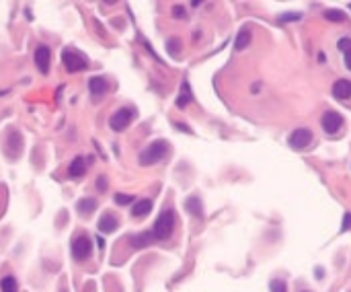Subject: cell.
<instances>
[{
  "mask_svg": "<svg viewBox=\"0 0 351 292\" xmlns=\"http://www.w3.org/2000/svg\"><path fill=\"white\" fill-rule=\"evenodd\" d=\"M168 153H170L168 142H165V140H154L152 144H148V146L142 150V153H140L138 163L142 165V167L156 165V163H160V160H163Z\"/></svg>",
  "mask_w": 351,
  "mask_h": 292,
  "instance_id": "6da1fadb",
  "label": "cell"
},
{
  "mask_svg": "<svg viewBox=\"0 0 351 292\" xmlns=\"http://www.w3.org/2000/svg\"><path fill=\"white\" fill-rule=\"evenodd\" d=\"M173 228H175V212L170 208L163 210V212L158 214L156 223H154V228H152V235L154 239L158 241H165L173 235Z\"/></svg>",
  "mask_w": 351,
  "mask_h": 292,
  "instance_id": "7a4b0ae2",
  "label": "cell"
},
{
  "mask_svg": "<svg viewBox=\"0 0 351 292\" xmlns=\"http://www.w3.org/2000/svg\"><path fill=\"white\" fill-rule=\"evenodd\" d=\"M70 251H72V259H74V261L84 264V261H88V259H91V255H93V243H91V239H88L84 233H78V235L72 239V247H70Z\"/></svg>",
  "mask_w": 351,
  "mask_h": 292,
  "instance_id": "3957f363",
  "label": "cell"
},
{
  "mask_svg": "<svg viewBox=\"0 0 351 292\" xmlns=\"http://www.w3.org/2000/svg\"><path fill=\"white\" fill-rule=\"evenodd\" d=\"M62 62H64V68L72 74L88 68L86 56L80 54V52H74V49H62Z\"/></svg>",
  "mask_w": 351,
  "mask_h": 292,
  "instance_id": "277c9868",
  "label": "cell"
},
{
  "mask_svg": "<svg viewBox=\"0 0 351 292\" xmlns=\"http://www.w3.org/2000/svg\"><path fill=\"white\" fill-rule=\"evenodd\" d=\"M132 119H134V112H132V109H129V107H122V109H117L111 117H109V128H111L113 132H124V130L129 128Z\"/></svg>",
  "mask_w": 351,
  "mask_h": 292,
  "instance_id": "5b68a950",
  "label": "cell"
},
{
  "mask_svg": "<svg viewBox=\"0 0 351 292\" xmlns=\"http://www.w3.org/2000/svg\"><path fill=\"white\" fill-rule=\"evenodd\" d=\"M288 142L294 150H304V148L310 146V142H312V132H310L308 128H298V130H294V132L289 134Z\"/></svg>",
  "mask_w": 351,
  "mask_h": 292,
  "instance_id": "8992f818",
  "label": "cell"
},
{
  "mask_svg": "<svg viewBox=\"0 0 351 292\" xmlns=\"http://www.w3.org/2000/svg\"><path fill=\"white\" fill-rule=\"evenodd\" d=\"M320 126H323V130L327 134H335L341 130V126H343V117H341L337 112H327L323 117H320Z\"/></svg>",
  "mask_w": 351,
  "mask_h": 292,
  "instance_id": "52a82bcc",
  "label": "cell"
},
{
  "mask_svg": "<svg viewBox=\"0 0 351 292\" xmlns=\"http://www.w3.org/2000/svg\"><path fill=\"white\" fill-rule=\"evenodd\" d=\"M35 66L39 68L41 74L49 72V66H52V52H49L47 45H37L35 49Z\"/></svg>",
  "mask_w": 351,
  "mask_h": 292,
  "instance_id": "ba28073f",
  "label": "cell"
},
{
  "mask_svg": "<svg viewBox=\"0 0 351 292\" xmlns=\"http://www.w3.org/2000/svg\"><path fill=\"white\" fill-rule=\"evenodd\" d=\"M88 89H91L93 101H99V99L109 90V83H107L105 76H93L91 80H88Z\"/></svg>",
  "mask_w": 351,
  "mask_h": 292,
  "instance_id": "9c48e42d",
  "label": "cell"
},
{
  "mask_svg": "<svg viewBox=\"0 0 351 292\" xmlns=\"http://www.w3.org/2000/svg\"><path fill=\"white\" fill-rule=\"evenodd\" d=\"M97 226H99V230H101V233L109 235V233H113V230H117V226H119V218H117L113 212H105L101 218H99Z\"/></svg>",
  "mask_w": 351,
  "mask_h": 292,
  "instance_id": "30bf717a",
  "label": "cell"
},
{
  "mask_svg": "<svg viewBox=\"0 0 351 292\" xmlns=\"http://www.w3.org/2000/svg\"><path fill=\"white\" fill-rule=\"evenodd\" d=\"M333 97L335 99H341V101H345V99L351 97V80L347 78H341L333 85Z\"/></svg>",
  "mask_w": 351,
  "mask_h": 292,
  "instance_id": "8fae6325",
  "label": "cell"
},
{
  "mask_svg": "<svg viewBox=\"0 0 351 292\" xmlns=\"http://www.w3.org/2000/svg\"><path fill=\"white\" fill-rule=\"evenodd\" d=\"M97 200L95 198H83V200H78V204H76V212L80 216H91L95 210H97Z\"/></svg>",
  "mask_w": 351,
  "mask_h": 292,
  "instance_id": "7c38bea8",
  "label": "cell"
},
{
  "mask_svg": "<svg viewBox=\"0 0 351 292\" xmlns=\"http://www.w3.org/2000/svg\"><path fill=\"white\" fill-rule=\"evenodd\" d=\"M152 210V200H138L132 204V216L134 218H144Z\"/></svg>",
  "mask_w": 351,
  "mask_h": 292,
  "instance_id": "4fadbf2b",
  "label": "cell"
},
{
  "mask_svg": "<svg viewBox=\"0 0 351 292\" xmlns=\"http://www.w3.org/2000/svg\"><path fill=\"white\" fill-rule=\"evenodd\" d=\"M84 173H86V160H84V157H76L68 167V175L72 179H78V177H83Z\"/></svg>",
  "mask_w": 351,
  "mask_h": 292,
  "instance_id": "5bb4252c",
  "label": "cell"
},
{
  "mask_svg": "<svg viewBox=\"0 0 351 292\" xmlns=\"http://www.w3.org/2000/svg\"><path fill=\"white\" fill-rule=\"evenodd\" d=\"M152 241H154V235H152V230H148V233L132 235V237H129V245L136 247V249H142V247H148Z\"/></svg>",
  "mask_w": 351,
  "mask_h": 292,
  "instance_id": "9a60e30c",
  "label": "cell"
},
{
  "mask_svg": "<svg viewBox=\"0 0 351 292\" xmlns=\"http://www.w3.org/2000/svg\"><path fill=\"white\" fill-rule=\"evenodd\" d=\"M250 39H253V35H250V29H248V27L240 29L238 35H236V39H234V49H236V52H243V49L250 44Z\"/></svg>",
  "mask_w": 351,
  "mask_h": 292,
  "instance_id": "2e32d148",
  "label": "cell"
},
{
  "mask_svg": "<svg viewBox=\"0 0 351 292\" xmlns=\"http://www.w3.org/2000/svg\"><path fill=\"white\" fill-rule=\"evenodd\" d=\"M191 99H193V95H191V87H189V83H183V87H181V95L177 97V107L179 109H185L189 103H191Z\"/></svg>",
  "mask_w": 351,
  "mask_h": 292,
  "instance_id": "e0dca14e",
  "label": "cell"
},
{
  "mask_svg": "<svg viewBox=\"0 0 351 292\" xmlns=\"http://www.w3.org/2000/svg\"><path fill=\"white\" fill-rule=\"evenodd\" d=\"M187 210H189V214H193L195 218H204V204L199 202L197 196H191L187 200Z\"/></svg>",
  "mask_w": 351,
  "mask_h": 292,
  "instance_id": "ac0fdd59",
  "label": "cell"
},
{
  "mask_svg": "<svg viewBox=\"0 0 351 292\" xmlns=\"http://www.w3.org/2000/svg\"><path fill=\"white\" fill-rule=\"evenodd\" d=\"M0 290L2 292H19V282L15 276H4L0 280Z\"/></svg>",
  "mask_w": 351,
  "mask_h": 292,
  "instance_id": "d6986e66",
  "label": "cell"
},
{
  "mask_svg": "<svg viewBox=\"0 0 351 292\" xmlns=\"http://www.w3.org/2000/svg\"><path fill=\"white\" fill-rule=\"evenodd\" d=\"M325 19L327 21H333V23H345L347 15L343 11H325Z\"/></svg>",
  "mask_w": 351,
  "mask_h": 292,
  "instance_id": "ffe728a7",
  "label": "cell"
},
{
  "mask_svg": "<svg viewBox=\"0 0 351 292\" xmlns=\"http://www.w3.org/2000/svg\"><path fill=\"white\" fill-rule=\"evenodd\" d=\"M115 204L119 206H127V204H134L136 202V198L134 196H129V194H115Z\"/></svg>",
  "mask_w": 351,
  "mask_h": 292,
  "instance_id": "44dd1931",
  "label": "cell"
},
{
  "mask_svg": "<svg viewBox=\"0 0 351 292\" xmlns=\"http://www.w3.org/2000/svg\"><path fill=\"white\" fill-rule=\"evenodd\" d=\"M166 49H168V54H170V56H175V58H177L179 52H181V42H179L177 37H173V39H170V42L166 44Z\"/></svg>",
  "mask_w": 351,
  "mask_h": 292,
  "instance_id": "7402d4cb",
  "label": "cell"
},
{
  "mask_svg": "<svg viewBox=\"0 0 351 292\" xmlns=\"http://www.w3.org/2000/svg\"><path fill=\"white\" fill-rule=\"evenodd\" d=\"M269 290L271 292H288V286L284 280H271L269 282Z\"/></svg>",
  "mask_w": 351,
  "mask_h": 292,
  "instance_id": "603a6c76",
  "label": "cell"
},
{
  "mask_svg": "<svg viewBox=\"0 0 351 292\" xmlns=\"http://www.w3.org/2000/svg\"><path fill=\"white\" fill-rule=\"evenodd\" d=\"M337 47L341 49V52L351 54V37H341L339 42H337Z\"/></svg>",
  "mask_w": 351,
  "mask_h": 292,
  "instance_id": "cb8c5ba5",
  "label": "cell"
},
{
  "mask_svg": "<svg viewBox=\"0 0 351 292\" xmlns=\"http://www.w3.org/2000/svg\"><path fill=\"white\" fill-rule=\"evenodd\" d=\"M300 17H302L300 13H286V15L279 17V21H286V23L288 21H300Z\"/></svg>",
  "mask_w": 351,
  "mask_h": 292,
  "instance_id": "d4e9b609",
  "label": "cell"
},
{
  "mask_svg": "<svg viewBox=\"0 0 351 292\" xmlns=\"http://www.w3.org/2000/svg\"><path fill=\"white\" fill-rule=\"evenodd\" d=\"M95 185H97L99 191H105V189H107V177H105V175H99L97 181H95Z\"/></svg>",
  "mask_w": 351,
  "mask_h": 292,
  "instance_id": "484cf974",
  "label": "cell"
},
{
  "mask_svg": "<svg viewBox=\"0 0 351 292\" xmlns=\"http://www.w3.org/2000/svg\"><path fill=\"white\" fill-rule=\"evenodd\" d=\"M349 226H351V212H347L345 216H343V226H341V230H349Z\"/></svg>",
  "mask_w": 351,
  "mask_h": 292,
  "instance_id": "4316f807",
  "label": "cell"
},
{
  "mask_svg": "<svg viewBox=\"0 0 351 292\" xmlns=\"http://www.w3.org/2000/svg\"><path fill=\"white\" fill-rule=\"evenodd\" d=\"M173 15H175V17H185V11H183V6H181V4H177V6L173 8Z\"/></svg>",
  "mask_w": 351,
  "mask_h": 292,
  "instance_id": "83f0119b",
  "label": "cell"
},
{
  "mask_svg": "<svg viewBox=\"0 0 351 292\" xmlns=\"http://www.w3.org/2000/svg\"><path fill=\"white\" fill-rule=\"evenodd\" d=\"M175 128H177V130H181V132H187V134H193V132H191V128H189V126H183V124H175Z\"/></svg>",
  "mask_w": 351,
  "mask_h": 292,
  "instance_id": "f1b7e54d",
  "label": "cell"
},
{
  "mask_svg": "<svg viewBox=\"0 0 351 292\" xmlns=\"http://www.w3.org/2000/svg\"><path fill=\"white\" fill-rule=\"evenodd\" d=\"M345 66L351 70V54H345Z\"/></svg>",
  "mask_w": 351,
  "mask_h": 292,
  "instance_id": "f546056e",
  "label": "cell"
},
{
  "mask_svg": "<svg viewBox=\"0 0 351 292\" xmlns=\"http://www.w3.org/2000/svg\"><path fill=\"white\" fill-rule=\"evenodd\" d=\"M304 292H308V290H304Z\"/></svg>",
  "mask_w": 351,
  "mask_h": 292,
  "instance_id": "4dcf8cb0",
  "label": "cell"
}]
</instances>
